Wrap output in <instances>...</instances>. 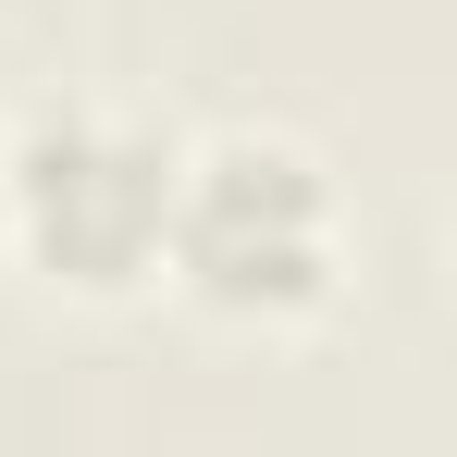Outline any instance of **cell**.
Returning <instances> with one entry per match:
<instances>
[{"instance_id": "1", "label": "cell", "mask_w": 457, "mask_h": 457, "mask_svg": "<svg viewBox=\"0 0 457 457\" xmlns=\"http://www.w3.org/2000/svg\"><path fill=\"white\" fill-rule=\"evenodd\" d=\"M161 272L211 321L285 334L346 285V198L297 137H211L173 161V211H161Z\"/></svg>"}, {"instance_id": "2", "label": "cell", "mask_w": 457, "mask_h": 457, "mask_svg": "<svg viewBox=\"0 0 457 457\" xmlns=\"http://www.w3.org/2000/svg\"><path fill=\"white\" fill-rule=\"evenodd\" d=\"M173 137L124 112H37L0 149V247H25L75 297H137L161 272V211H173Z\"/></svg>"}]
</instances>
